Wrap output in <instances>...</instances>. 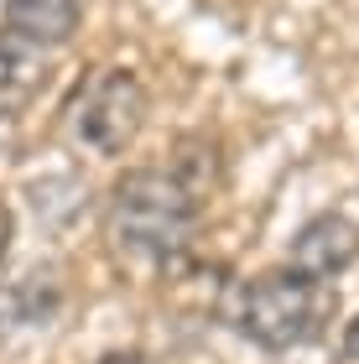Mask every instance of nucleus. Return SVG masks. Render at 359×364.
I'll return each instance as SVG.
<instances>
[{
    "mask_svg": "<svg viewBox=\"0 0 359 364\" xmlns=\"http://www.w3.org/2000/svg\"><path fill=\"white\" fill-rule=\"evenodd\" d=\"M11 229H16V224H11V208L0 203V260H6V250H11Z\"/></svg>",
    "mask_w": 359,
    "mask_h": 364,
    "instance_id": "7",
    "label": "nucleus"
},
{
    "mask_svg": "<svg viewBox=\"0 0 359 364\" xmlns=\"http://www.w3.org/2000/svg\"><path fill=\"white\" fill-rule=\"evenodd\" d=\"M344 354H349V359H359V318L349 323V333H344Z\"/></svg>",
    "mask_w": 359,
    "mask_h": 364,
    "instance_id": "8",
    "label": "nucleus"
},
{
    "mask_svg": "<svg viewBox=\"0 0 359 364\" xmlns=\"http://www.w3.org/2000/svg\"><path fill=\"white\" fill-rule=\"evenodd\" d=\"M42 84H47V68H42V58L31 53V42L0 31V120L21 114L31 99L42 94Z\"/></svg>",
    "mask_w": 359,
    "mask_h": 364,
    "instance_id": "6",
    "label": "nucleus"
},
{
    "mask_svg": "<svg viewBox=\"0 0 359 364\" xmlns=\"http://www.w3.org/2000/svg\"><path fill=\"white\" fill-rule=\"evenodd\" d=\"M198 235V188L183 172H125L109 198V240L120 255L156 271H177Z\"/></svg>",
    "mask_w": 359,
    "mask_h": 364,
    "instance_id": "1",
    "label": "nucleus"
},
{
    "mask_svg": "<svg viewBox=\"0 0 359 364\" xmlns=\"http://www.w3.org/2000/svg\"><path fill=\"white\" fill-rule=\"evenodd\" d=\"M333 312H338V291L328 281L302 271H266L250 287H240L235 323L260 349H302V343L328 333Z\"/></svg>",
    "mask_w": 359,
    "mask_h": 364,
    "instance_id": "2",
    "label": "nucleus"
},
{
    "mask_svg": "<svg viewBox=\"0 0 359 364\" xmlns=\"http://www.w3.org/2000/svg\"><path fill=\"white\" fill-rule=\"evenodd\" d=\"M100 364H156V359H146V354H105Z\"/></svg>",
    "mask_w": 359,
    "mask_h": 364,
    "instance_id": "9",
    "label": "nucleus"
},
{
    "mask_svg": "<svg viewBox=\"0 0 359 364\" xmlns=\"http://www.w3.org/2000/svg\"><path fill=\"white\" fill-rule=\"evenodd\" d=\"M146 125V89L136 73L125 68H94L78 78V89L68 99V130L89 151L120 156Z\"/></svg>",
    "mask_w": 359,
    "mask_h": 364,
    "instance_id": "3",
    "label": "nucleus"
},
{
    "mask_svg": "<svg viewBox=\"0 0 359 364\" xmlns=\"http://www.w3.org/2000/svg\"><path fill=\"white\" fill-rule=\"evenodd\" d=\"M78 26V0H6V31L31 47H63Z\"/></svg>",
    "mask_w": 359,
    "mask_h": 364,
    "instance_id": "5",
    "label": "nucleus"
},
{
    "mask_svg": "<svg viewBox=\"0 0 359 364\" xmlns=\"http://www.w3.org/2000/svg\"><path fill=\"white\" fill-rule=\"evenodd\" d=\"M354 255H359V224L344 219V213H323L291 240V271L318 276V281H333Z\"/></svg>",
    "mask_w": 359,
    "mask_h": 364,
    "instance_id": "4",
    "label": "nucleus"
}]
</instances>
